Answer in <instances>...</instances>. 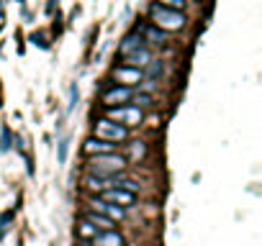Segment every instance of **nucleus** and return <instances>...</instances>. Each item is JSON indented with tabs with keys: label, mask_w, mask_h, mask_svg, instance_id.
<instances>
[{
	"label": "nucleus",
	"mask_w": 262,
	"mask_h": 246,
	"mask_svg": "<svg viewBox=\"0 0 262 246\" xmlns=\"http://www.w3.org/2000/svg\"><path fill=\"white\" fill-rule=\"evenodd\" d=\"M147 67H149V72H147L149 77H147V80H155V77H157V75L162 72V62H155V59H152V62H149Z\"/></svg>",
	"instance_id": "aec40b11"
},
{
	"label": "nucleus",
	"mask_w": 262,
	"mask_h": 246,
	"mask_svg": "<svg viewBox=\"0 0 262 246\" xmlns=\"http://www.w3.org/2000/svg\"><path fill=\"white\" fill-rule=\"evenodd\" d=\"M82 152L88 154V157H98V154H111V152H116V144H108V141H100V139H95V136H90L85 144H82Z\"/></svg>",
	"instance_id": "f8f14e48"
},
{
	"label": "nucleus",
	"mask_w": 262,
	"mask_h": 246,
	"mask_svg": "<svg viewBox=\"0 0 262 246\" xmlns=\"http://www.w3.org/2000/svg\"><path fill=\"white\" fill-rule=\"evenodd\" d=\"M82 218H85V220H88V223H90L95 231H118V228H116L118 223H113L111 218H105V215H100V213L85 210V213H82Z\"/></svg>",
	"instance_id": "ddd939ff"
},
{
	"label": "nucleus",
	"mask_w": 262,
	"mask_h": 246,
	"mask_svg": "<svg viewBox=\"0 0 262 246\" xmlns=\"http://www.w3.org/2000/svg\"><path fill=\"white\" fill-rule=\"evenodd\" d=\"M93 136L100 141H108V144H123L128 139V129L118 126V123H113L108 118H98L93 126Z\"/></svg>",
	"instance_id": "20e7f679"
},
{
	"label": "nucleus",
	"mask_w": 262,
	"mask_h": 246,
	"mask_svg": "<svg viewBox=\"0 0 262 246\" xmlns=\"http://www.w3.org/2000/svg\"><path fill=\"white\" fill-rule=\"evenodd\" d=\"M67 152H70V141L62 139V141H59V162H62V164L67 162Z\"/></svg>",
	"instance_id": "412c9836"
},
{
	"label": "nucleus",
	"mask_w": 262,
	"mask_h": 246,
	"mask_svg": "<svg viewBox=\"0 0 262 246\" xmlns=\"http://www.w3.org/2000/svg\"><path fill=\"white\" fill-rule=\"evenodd\" d=\"M157 6L170 8V11H183V8H185V0H160Z\"/></svg>",
	"instance_id": "6ab92c4d"
},
{
	"label": "nucleus",
	"mask_w": 262,
	"mask_h": 246,
	"mask_svg": "<svg viewBox=\"0 0 262 246\" xmlns=\"http://www.w3.org/2000/svg\"><path fill=\"white\" fill-rule=\"evenodd\" d=\"M98 198L105 200V203H111V205H118V208H128L131 203L137 200V195H128V192H123V190H118V187H111V190L100 192Z\"/></svg>",
	"instance_id": "6e6552de"
},
{
	"label": "nucleus",
	"mask_w": 262,
	"mask_h": 246,
	"mask_svg": "<svg viewBox=\"0 0 262 246\" xmlns=\"http://www.w3.org/2000/svg\"><path fill=\"white\" fill-rule=\"evenodd\" d=\"M144 46V39L139 36V34H128L123 41H121V46H118V52H121V57H126V54H131V52H137V49H142Z\"/></svg>",
	"instance_id": "2eb2a0df"
},
{
	"label": "nucleus",
	"mask_w": 262,
	"mask_h": 246,
	"mask_svg": "<svg viewBox=\"0 0 262 246\" xmlns=\"http://www.w3.org/2000/svg\"><path fill=\"white\" fill-rule=\"evenodd\" d=\"M128 105H134V108H139V110H142V108H149V105H152V95H147V92H137L134 97H131Z\"/></svg>",
	"instance_id": "a211bd4d"
},
{
	"label": "nucleus",
	"mask_w": 262,
	"mask_h": 246,
	"mask_svg": "<svg viewBox=\"0 0 262 246\" xmlns=\"http://www.w3.org/2000/svg\"><path fill=\"white\" fill-rule=\"evenodd\" d=\"M80 246H90V243H85V241H82V243H80Z\"/></svg>",
	"instance_id": "393cba45"
},
{
	"label": "nucleus",
	"mask_w": 262,
	"mask_h": 246,
	"mask_svg": "<svg viewBox=\"0 0 262 246\" xmlns=\"http://www.w3.org/2000/svg\"><path fill=\"white\" fill-rule=\"evenodd\" d=\"M75 233H77V236H80V238L88 243V241H90L95 233H100V231H95V228H93V226H90L85 218H80V220H77V226H75Z\"/></svg>",
	"instance_id": "dca6fc26"
},
{
	"label": "nucleus",
	"mask_w": 262,
	"mask_h": 246,
	"mask_svg": "<svg viewBox=\"0 0 262 246\" xmlns=\"http://www.w3.org/2000/svg\"><path fill=\"white\" fill-rule=\"evenodd\" d=\"M105 118L118 123L123 129H137V126H142L144 113L134 105H118V108H105Z\"/></svg>",
	"instance_id": "7ed1b4c3"
},
{
	"label": "nucleus",
	"mask_w": 262,
	"mask_h": 246,
	"mask_svg": "<svg viewBox=\"0 0 262 246\" xmlns=\"http://www.w3.org/2000/svg\"><path fill=\"white\" fill-rule=\"evenodd\" d=\"M149 62H152V52H149L147 46H142V49H137V52H131V54L123 57V64H126V67H134V69H142V67H147Z\"/></svg>",
	"instance_id": "9b49d317"
},
{
	"label": "nucleus",
	"mask_w": 262,
	"mask_h": 246,
	"mask_svg": "<svg viewBox=\"0 0 262 246\" xmlns=\"http://www.w3.org/2000/svg\"><path fill=\"white\" fill-rule=\"evenodd\" d=\"M113 187V180H105V177H95V175H85L82 177V190L90 192V195H100L105 190Z\"/></svg>",
	"instance_id": "1a4fd4ad"
},
{
	"label": "nucleus",
	"mask_w": 262,
	"mask_h": 246,
	"mask_svg": "<svg viewBox=\"0 0 262 246\" xmlns=\"http://www.w3.org/2000/svg\"><path fill=\"white\" fill-rule=\"evenodd\" d=\"M88 175H95V177H105V180H113V177H121L128 167V162L123 159V154L118 152H111V154H98V157H88Z\"/></svg>",
	"instance_id": "f257e3e1"
},
{
	"label": "nucleus",
	"mask_w": 262,
	"mask_h": 246,
	"mask_svg": "<svg viewBox=\"0 0 262 246\" xmlns=\"http://www.w3.org/2000/svg\"><path fill=\"white\" fill-rule=\"evenodd\" d=\"M139 36H147L152 44H162V41H165V34H162L160 29H152V26H142V29H139Z\"/></svg>",
	"instance_id": "f3484780"
},
{
	"label": "nucleus",
	"mask_w": 262,
	"mask_h": 246,
	"mask_svg": "<svg viewBox=\"0 0 262 246\" xmlns=\"http://www.w3.org/2000/svg\"><path fill=\"white\" fill-rule=\"evenodd\" d=\"M88 243H90V246H126V238H123L118 231H100V233H95Z\"/></svg>",
	"instance_id": "9d476101"
},
{
	"label": "nucleus",
	"mask_w": 262,
	"mask_h": 246,
	"mask_svg": "<svg viewBox=\"0 0 262 246\" xmlns=\"http://www.w3.org/2000/svg\"><path fill=\"white\" fill-rule=\"evenodd\" d=\"M149 18L160 31H178V29L185 26V16L180 11H170V8H162L157 3L149 8Z\"/></svg>",
	"instance_id": "f03ea898"
},
{
	"label": "nucleus",
	"mask_w": 262,
	"mask_h": 246,
	"mask_svg": "<svg viewBox=\"0 0 262 246\" xmlns=\"http://www.w3.org/2000/svg\"><path fill=\"white\" fill-rule=\"evenodd\" d=\"M113 77L121 82V87H137V85L144 80V72L123 64V67H116V69H113Z\"/></svg>",
	"instance_id": "0eeeda50"
},
{
	"label": "nucleus",
	"mask_w": 262,
	"mask_h": 246,
	"mask_svg": "<svg viewBox=\"0 0 262 246\" xmlns=\"http://www.w3.org/2000/svg\"><path fill=\"white\" fill-rule=\"evenodd\" d=\"M75 103H77V90L72 87V95H70V105H67V110H72V108H75Z\"/></svg>",
	"instance_id": "5701e85b"
},
{
	"label": "nucleus",
	"mask_w": 262,
	"mask_h": 246,
	"mask_svg": "<svg viewBox=\"0 0 262 246\" xmlns=\"http://www.w3.org/2000/svg\"><path fill=\"white\" fill-rule=\"evenodd\" d=\"M88 210H93V213H100V215L111 218L113 223H118V220H123V218H126V208L111 205V203L100 200L98 195H90V198H88Z\"/></svg>",
	"instance_id": "39448f33"
},
{
	"label": "nucleus",
	"mask_w": 262,
	"mask_h": 246,
	"mask_svg": "<svg viewBox=\"0 0 262 246\" xmlns=\"http://www.w3.org/2000/svg\"><path fill=\"white\" fill-rule=\"evenodd\" d=\"M0 149H3V152L11 149V131L8 129H3V144H0Z\"/></svg>",
	"instance_id": "4be33fe9"
},
{
	"label": "nucleus",
	"mask_w": 262,
	"mask_h": 246,
	"mask_svg": "<svg viewBox=\"0 0 262 246\" xmlns=\"http://www.w3.org/2000/svg\"><path fill=\"white\" fill-rule=\"evenodd\" d=\"M144 157H147V144H144V141H131V144H126V154H123L126 162H142Z\"/></svg>",
	"instance_id": "4468645a"
},
{
	"label": "nucleus",
	"mask_w": 262,
	"mask_h": 246,
	"mask_svg": "<svg viewBox=\"0 0 262 246\" xmlns=\"http://www.w3.org/2000/svg\"><path fill=\"white\" fill-rule=\"evenodd\" d=\"M3 233H6V228H3V226H0V238H3Z\"/></svg>",
	"instance_id": "b1692460"
},
{
	"label": "nucleus",
	"mask_w": 262,
	"mask_h": 246,
	"mask_svg": "<svg viewBox=\"0 0 262 246\" xmlns=\"http://www.w3.org/2000/svg\"><path fill=\"white\" fill-rule=\"evenodd\" d=\"M131 97H134V90H131V87H121V85H116V87H111V90H105V92H103V105H105V108L128 105V103H131Z\"/></svg>",
	"instance_id": "423d86ee"
}]
</instances>
